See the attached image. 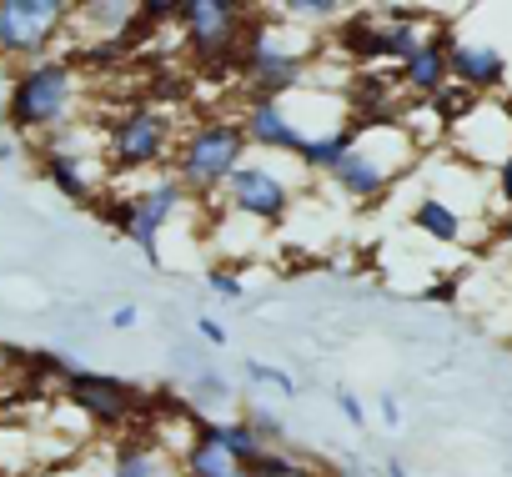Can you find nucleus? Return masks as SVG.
Here are the masks:
<instances>
[{"mask_svg":"<svg viewBox=\"0 0 512 477\" xmlns=\"http://www.w3.org/2000/svg\"><path fill=\"white\" fill-rule=\"evenodd\" d=\"M81 111V71L71 56L31 61L11 76L6 91V121L21 136H61Z\"/></svg>","mask_w":512,"mask_h":477,"instance_id":"obj_1","label":"nucleus"},{"mask_svg":"<svg viewBox=\"0 0 512 477\" xmlns=\"http://www.w3.org/2000/svg\"><path fill=\"white\" fill-rule=\"evenodd\" d=\"M241 161H251V146H246L241 121L236 116H206V121H196V126H186L176 136L171 181L186 196H216Z\"/></svg>","mask_w":512,"mask_h":477,"instance_id":"obj_2","label":"nucleus"},{"mask_svg":"<svg viewBox=\"0 0 512 477\" xmlns=\"http://www.w3.org/2000/svg\"><path fill=\"white\" fill-rule=\"evenodd\" d=\"M176 136H181V131H176L171 111H161V106H151V101H136L131 111H121V116L106 126V136H101V161H106L111 176L156 171V166L171 161Z\"/></svg>","mask_w":512,"mask_h":477,"instance_id":"obj_3","label":"nucleus"},{"mask_svg":"<svg viewBox=\"0 0 512 477\" xmlns=\"http://www.w3.org/2000/svg\"><path fill=\"white\" fill-rule=\"evenodd\" d=\"M71 36L66 0H0V61H46Z\"/></svg>","mask_w":512,"mask_h":477,"instance_id":"obj_4","label":"nucleus"},{"mask_svg":"<svg viewBox=\"0 0 512 477\" xmlns=\"http://www.w3.org/2000/svg\"><path fill=\"white\" fill-rule=\"evenodd\" d=\"M186 191L171 181V176H156L146 186H136L131 196H106L101 201V216L126 236V242L141 247L146 262H161V231L171 226V216L181 211Z\"/></svg>","mask_w":512,"mask_h":477,"instance_id":"obj_5","label":"nucleus"},{"mask_svg":"<svg viewBox=\"0 0 512 477\" xmlns=\"http://www.w3.org/2000/svg\"><path fill=\"white\" fill-rule=\"evenodd\" d=\"M377 141H382V116H377V121H362V131L352 126V151H347V156L337 161V171L327 176L347 201H377V196L397 181V171H407L412 151L382 156Z\"/></svg>","mask_w":512,"mask_h":477,"instance_id":"obj_6","label":"nucleus"},{"mask_svg":"<svg viewBox=\"0 0 512 477\" xmlns=\"http://www.w3.org/2000/svg\"><path fill=\"white\" fill-rule=\"evenodd\" d=\"M226 206L236 216H251V221H262V226H282L292 216V201H297V186L292 176H282L272 161H241L226 186H221Z\"/></svg>","mask_w":512,"mask_h":477,"instance_id":"obj_7","label":"nucleus"},{"mask_svg":"<svg viewBox=\"0 0 512 477\" xmlns=\"http://www.w3.org/2000/svg\"><path fill=\"white\" fill-rule=\"evenodd\" d=\"M246 6H231V0H186L176 6V31L191 46L196 61H231L246 31Z\"/></svg>","mask_w":512,"mask_h":477,"instance_id":"obj_8","label":"nucleus"},{"mask_svg":"<svg viewBox=\"0 0 512 477\" xmlns=\"http://www.w3.org/2000/svg\"><path fill=\"white\" fill-rule=\"evenodd\" d=\"M61 392L96 427H121L141 407V387L136 382H121V377H106V372H86V367H71L66 382H61Z\"/></svg>","mask_w":512,"mask_h":477,"instance_id":"obj_9","label":"nucleus"},{"mask_svg":"<svg viewBox=\"0 0 512 477\" xmlns=\"http://www.w3.org/2000/svg\"><path fill=\"white\" fill-rule=\"evenodd\" d=\"M41 171L66 201H91L101 191V181H106V166L96 161V146H71L61 136H46Z\"/></svg>","mask_w":512,"mask_h":477,"instance_id":"obj_10","label":"nucleus"},{"mask_svg":"<svg viewBox=\"0 0 512 477\" xmlns=\"http://www.w3.org/2000/svg\"><path fill=\"white\" fill-rule=\"evenodd\" d=\"M236 121H241L251 151H272V156H287L292 161L302 151V141H307V131L292 121L287 101H272V96H246V106H241Z\"/></svg>","mask_w":512,"mask_h":477,"instance_id":"obj_11","label":"nucleus"},{"mask_svg":"<svg viewBox=\"0 0 512 477\" xmlns=\"http://www.w3.org/2000/svg\"><path fill=\"white\" fill-rule=\"evenodd\" d=\"M447 76H452V86H462V91H472V96H487V91H497V86L507 81V61H502V51H492V46L452 41V46H447Z\"/></svg>","mask_w":512,"mask_h":477,"instance_id":"obj_12","label":"nucleus"},{"mask_svg":"<svg viewBox=\"0 0 512 477\" xmlns=\"http://www.w3.org/2000/svg\"><path fill=\"white\" fill-rule=\"evenodd\" d=\"M447 31H437V36H422V46L402 61V86L412 91V96H422V101H432L452 76H447Z\"/></svg>","mask_w":512,"mask_h":477,"instance_id":"obj_13","label":"nucleus"},{"mask_svg":"<svg viewBox=\"0 0 512 477\" xmlns=\"http://www.w3.org/2000/svg\"><path fill=\"white\" fill-rule=\"evenodd\" d=\"M181 477H246V467L206 432V417L191 422V442L181 452Z\"/></svg>","mask_w":512,"mask_h":477,"instance_id":"obj_14","label":"nucleus"},{"mask_svg":"<svg viewBox=\"0 0 512 477\" xmlns=\"http://www.w3.org/2000/svg\"><path fill=\"white\" fill-rule=\"evenodd\" d=\"M352 151V126H332V131H317V136H307L302 141V151L292 156L302 171H312V176H332L337 171V161Z\"/></svg>","mask_w":512,"mask_h":477,"instance_id":"obj_15","label":"nucleus"},{"mask_svg":"<svg viewBox=\"0 0 512 477\" xmlns=\"http://www.w3.org/2000/svg\"><path fill=\"white\" fill-rule=\"evenodd\" d=\"M412 226H417L422 236H432V242H442V247H457V242H462V216H457V206L442 201V196H422V201L412 206Z\"/></svg>","mask_w":512,"mask_h":477,"instance_id":"obj_16","label":"nucleus"},{"mask_svg":"<svg viewBox=\"0 0 512 477\" xmlns=\"http://www.w3.org/2000/svg\"><path fill=\"white\" fill-rule=\"evenodd\" d=\"M111 477H166V457H161L151 442L131 437V442L116 447V457H111Z\"/></svg>","mask_w":512,"mask_h":477,"instance_id":"obj_17","label":"nucleus"},{"mask_svg":"<svg viewBox=\"0 0 512 477\" xmlns=\"http://www.w3.org/2000/svg\"><path fill=\"white\" fill-rule=\"evenodd\" d=\"M206 432H211V437H216L241 467H246L256 452H262V442H256V432H251L246 417H206Z\"/></svg>","mask_w":512,"mask_h":477,"instance_id":"obj_18","label":"nucleus"},{"mask_svg":"<svg viewBox=\"0 0 512 477\" xmlns=\"http://www.w3.org/2000/svg\"><path fill=\"white\" fill-rule=\"evenodd\" d=\"M241 377H246V382H256V387H267V392H282V397H297V392H302V387L292 382V372H287V367L256 362V357H246V362H241Z\"/></svg>","mask_w":512,"mask_h":477,"instance_id":"obj_19","label":"nucleus"},{"mask_svg":"<svg viewBox=\"0 0 512 477\" xmlns=\"http://www.w3.org/2000/svg\"><path fill=\"white\" fill-rule=\"evenodd\" d=\"M297 457L287 447H262L251 462H246V477H297Z\"/></svg>","mask_w":512,"mask_h":477,"instance_id":"obj_20","label":"nucleus"},{"mask_svg":"<svg viewBox=\"0 0 512 477\" xmlns=\"http://www.w3.org/2000/svg\"><path fill=\"white\" fill-rule=\"evenodd\" d=\"M241 417L251 422V432H256V442H262V447H287V422H282L277 412L251 407V412H241Z\"/></svg>","mask_w":512,"mask_h":477,"instance_id":"obj_21","label":"nucleus"},{"mask_svg":"<svg viewBox=\"0 0 512 477\" xmlns=\"http://www.w3.org/2000/svg\"><path fill=\"white\" fill-rule=\"evenodd\" d=\"M277 16H302V21H342L337 0H287Z\"/></svg>","mask_w":512,"mask_h":477,"instance_id":"obj_22","label":"nucleus"},{"mask_svg":"<svg viewBox=\"0 0 512 477\" xmlns=\"http://www.w3.org/2000/svg\"><path fill=\"white\" fill-rule=\"evenodd\" d=\"M196 402H201V407H221V402H231V387H226V377H216V372H201V377H196Z\"/></svg>","mask_w":512,"mask_h":477,"instance_id":"obj_23","label":"nucleus"},{"mask_svg":"<svg viewBox=\"0 0 512 477\" xmlns=\"http://www.w3.org/2000/svg\"><path fill=\"white\" fill-rule=\"evenodd\" d=\"M206 287H211L216 297H226V302H241V297H246V282H241L236 272H221V267L206 272Z\"/></svg>","mask_w":512,"mask_h":477,"instance_id":"obj_24","label":"nucleus"},{"mask_svg":"<svg viewBox=\"0 0 512 477\" xmlns=\"http://www.w3.org/2000/svg\"><path fill=\"white\" fill-rule=\"evenodd\" d=\"M337 412H342L352 427H367V407H362V397H357L352 387H337Z\"/></svg>","mask_w":512,"mask_h":477,"instance_id":"obj_25","label":"nucleus"},{"mask_svg":"<svg viewBox=\"0 0 512 477\" xmlns=\"http://www.w3.org/2000/svg\"><path fill=\"white\" fill-rule=\"evenodd\" d=\"M196 332H201L211 347H226V327H221L216 317H196Z\"/></svg>","mask_w":512,"mask_h":477,"instance_id":"obj_26","label":"nucleus"},{"mask_svg":"<svg viewBox=\"0 0 512 477\" xmlns=\"http://www.w3.org/2000/svg\"><path fill=\"white\" fill-rule=\"evenodd\" d=\"M497 196H502V201L512 206V151H507V156L497 161Z\"/></svg>","mask_w":512,"mask_h":477,"instance_id":"obj_27","label":"nucleus"},{"mask_svg":"<svg viewBox=\"0 0 512 477\" xmlns=\"http://www.w3.org/2000/svg\"><path fill=\"white\" fill-rule=\"evenodd\" d=\"M136 317H141V312L126 302V307H116V312H111V327H116V332H131V327H136Z\"/></svg>","mask_w":512,"mask_h":477,"instance_id":"obj_28","label":"nucleus"},{"mask_svg":"<svg viewBox=\"0 0 512 477\" xmlns=\"http://www.w3.org/2000/svg\"><path fill=\"white\" fill-rule=\"evenodd\" d=\"M377 407H382V422H387V427H397V422H402V407H397V397H392V392H382V402H377Z\"/></svg>","mask_w":512,"mask_h":477,"instance_id":"obj_29","label":"nucleus"},{"mask_svg":"<svg viewBox=\"0 0 512 477\" xmlns=\"http://www.w3.org/2000/svg\"><path fill=\"white\" fill-rule=\"evenodd\" d=\"M387 477H407V467H402V457H392V462H387Z\"/></svg>","mask_w":512,"mask_h":477,"instance_id":"obj_30","label":"nucleus"},{"mask_svg":"<svg viewBox=\"0 0 512 477\" xmlns=\"http://www.w3.org/2000/svg\"><path fill=\"white\" fill-rule=\"evenodd\" d=\"M297 477H332V472H322V467H307V462H302V467H297Z\"/></svg>","mask_w":512,"mask_h":477,"instance_id":"obj_31","label":"nucleus"},{"mask_svg":"<svg viewBox=\"0 0 512 477\" xmlns=\"http://www.w3.org/2000/svg\"><path fill=\"white\" fill-rule=\"evenodd\" d=\"M502 116H507V126H512V96H507V101H502Z\"/></svg>","mask_w":512,"mask_h":477,"instance_id":"obj_32","label":"nucleus"},{"mask_svg":"<svg viewBox=\"0 0 512 477\" xmlns=\"http://www.w3.org/2000/svg\"><path fill=\"white\" fill-rule=\"evenodd\" d=\"M502 236H507V242H512V216H507V221H502Z\"/></svg>","mask_w":512,"mask_h":477,"instance_id":"obj_33","label":"nucleus"}]
</instances>
